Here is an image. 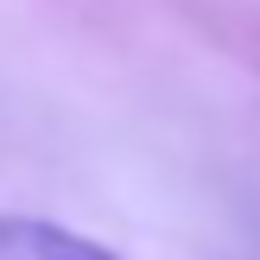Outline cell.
Here are the masks:
<instances>
[{"mask_svg": "<svg viewBox=\"0 0 260 260\" xmlns=\"http://www.w3.org/2000/svg\"><path fill=\"white\" fill-rule=\"evenodd\" d=\"M0 260H121V254L76 235V229H63V222H38V216H7L0 210Z\"/></svg>", "mask_w": 260, "mask_h": 260, "instance_id": "obj_1", "label": "cell"}]
</instances>
